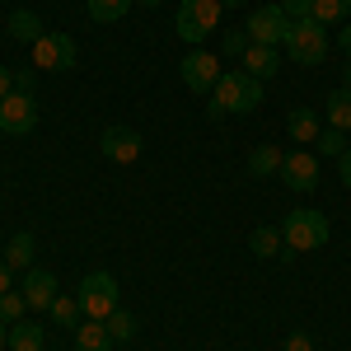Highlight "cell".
Listing matches in <instances>:
<instances>
[{"mask_svg": "<svg viewBox=\"0 0 351 351\" xmlns=\"http://www.w3.org/2000/svg\"><path fill=\"white\" fill-rule=\"evenodd\" d=\"M99 150H104V160L112 164H136L141 160V136L132 127H108V132L99 136Z\"/></svg>", "mask_w": 351, "mask_h": 351, "instance_id": "8fae6325", "label": "cell"}, {"mask_svg": "<svg viewBox=\"0 0 351 351\" xmlns=\"http://www.w3.org/2000/svg\"><path fill=\"white\" fill-rule=\"evenodd\" d=\"M33 80H38V75H33V66L14 71V89H19V94H33Z\"/></svg>", "mask_w": 351, "mask_h": 351, "instance_id": "f546056e", "label": "cell"}, {"mask_svg": "<svg viewBox=\"0 0 351 351\" xmlns=\"http://www.w3.org/2000/svg\"><path fill=\"white\" fill-rule=\"evenodd\" d=\"M337 169H342V183H347V188H351V145H347V150H342V155H337Z\"/></svg>", "mask_w": 351, "mask_h": 351, "instance_id": "d6a6232c", "label": "cell"}, {"mask_svg": "<svg viewBox=\"0 0 351 351\" xmlns=\"http://www.w3.org/2000/svg\"><path fill=\"white\" fill-rule=\"evenodd\" d=\"M132 5H136V0H84V10H89L94 24H117Z\"/></svg>", "mask_w": 351, "mask_h": 351, "instance_id": "7402d4cb", "label": "cell"}, {"mask_svg": "<svg viewBox=\"0 0 351 351\" xmlns=\"http://www.w3.org/2000/svg\"><path fill=\"white\" fill-rule=\"evenodd\" d=\"M337 47H342V52H347V61H351V24L337 28Z\"/></svg>", "mask_w": 351, "mask_h": 351, "instance_id": "e575fe53", "label": "cell"}, {"mask_svg": "<svg viewBox=\"0 0 351 351\" xmlns=\"http://www.w3.org/2000/svg\"><path fill=\"white\" fill-rule=\"evenodd\" d=\"M52 324H56V328H80V324H84L80 300H75V295H56V300H52Z\"/></svg>", "mask_w": 351, "mask_h": 351, "instance_id": "cb8c5ba5", "label": "cell"}, {"mask_svg": "<svg viewBox=\"0 0 351 351\" xmlns=\"http://www.w3.org/2000/svg\"><path fill=\"white\" fill-rule=\"evenodd\" d=\"M173 28H178L183 43L202 47V43L220 28V0H183L178 14H173Z\"/></svg>", "mask_w": 351, "mask_h": 351, "instance_id": "277c9868", "label": "cell"}, {"mask_svg": "<svg viewBox=\"0 0 351 351\" xmlns=\"http://www.w3.org/2000/svg\"><path fill=\"white\" fill-rule=\"evenodd\" d=\"M24 300H28V309H52V300H56V276L47 267H28L24 276Z\"/></svg>", "mask_w": 351, "mask_h": 351, "instance_id": "7c38bea8", "label": "cell"}, {"mask_svg": "<svg viewBox=\"0 0 351 351\" xmlns=\"http://www.w3.org/2000/svg\"><path fill=\"white\" fill-rule=\"evenodd\" d=\"M309 19H319L324 28L351 24V0H314V14H309Z\"/></svg>", "mask_w": 351, "mask_h": 351, "instance_id": "44dd1931", "label": "cell"}, {"mask_svg": "<svg viewBox=\"0 0 351 351\" xmlns=\"http://www.w3.org/2000/svg\"><path fill=\"white\" fill-rule=\"evenodd\" d=\"M10 89H14V71H10V66H0V99H5Z\"/></svg>", "mask_w": 351, "mask_h": 351, "instance_id": "836d02e7", "label": "cell"}, {"mask_svg": "<svg viewBox=\"0 0 351 351\" xmlns=\"http://www.w3.org/2000/svg\"><path fill=\"white\" fill-rule=\"evenodd\" d=\"M281 10H286V19H309L314 14V0H281Z\"/></svg>", "mask_w": 351, "mask_h": 351, "instance_id": "f1b7e54d", "label": "cell"}, {"mask_svg": "<svg viewBox=\"0 0 351 351\" xmlns=\"http://www.w3.org/2000/svg\"><path fill=\"white\" fill-rule=\"evenodd\" d=\"M5 263L10 267H33V234L28 230H19V234H10V248H5Z\"/></svg>", "mask_w": 351, "mask_h": 351, "instance_id": "603a6c76", "label": "cell"}, {"mask_svg": "<svg viewBox=\"0 0 351 351\" xmlns=\"http://www.w3.org/2000/svg\"><path fill=\"white\" fill-rule=\"evenodd\" d=\"M328 28L319 19H291V33H286V52L295 66H324L328 61Z\"/></svg>", "mask_w": 351, "mask_h": 351, "instance_id": "3957f363", "label": "cell"}, {"mask_svg": "<svg viewBox=\"0 0 351 351\" xmlns=\"http://www.w3.org/2000/svg\"><path fill=\"white\" fill-rule=\"evenodd\" d=\"M239 5H248V0H220V10H239Z\"/></svg>", "mask_w": 351, "mask_h": 351, "instance_id": "74e56055", "label": "cell"}, {"mask_svg": "<svg viewBox=\"0 0 351 351\" xmlns=\"http://www.w3.org/2000/svg\"><path fill=\"white\" fill-rule=\"evenodd\" d=\"M314 150H319V155H332V160H337V155L347 150V132H337V127H324V132H319V141H314Z\"/></svg>", "mask_w": 351, "mask_h": 351, "instance_id": "484cf974", "label": "cell"}, {"mask_svg": "<svg viewBox=\"0 0 351 351\" xmlns=\"http://www.w3.org/2000/svg\"><path fill=\"white\" fill-rule=\"evenodd\" d=\"M281 234H286V248H291V258H295V253H314V248H324L332 230H328L324 211L300 206V211H291V216L281 220Z\"/></svg>", "mask_w": 351, "mask_h": 351, "instance_id": "7a4b0ae2", "label": "cell"}, {"mask_svg": "<svg viewBox=\"0 0 351 351\" xmlns=\"http://www.w3.org/2000/svg\"><path fill=\"white\" fill-rule=\"evenodd\" d=\"M75 300H80L84 319L108 324L112 309H117V281H112V271H89V276L80 281V291H75Z\"/></svg>", "mask_w": 351, "mask_h": 351, "instance_id": "5b68a950", "label": "cell"}, {"mask_svg": "<svg viewBox=\"0 0 351 351\" xmlns=\"http://www.w3.org/2000/svg\"><path fill=\"white\" fill-rule=\"evenodd\" d=\"M342 89H351V61L342 66Z\"/></svg>", "mask_w": 351, "mask_h": 351, "instance_id": "8d00e7d4", "label": "cell"}, {"mask_svg": "<svg viewBox=\"0 0 351 351\" xmlns=\"http://www.w3.org/2000/svg\"><path fill=\"white\" fill-rule=\"evenodd\" d=\"M281 164H286V150L258 145V150L248 155V173H253V178H271V173H281Z\"/></svg>", "mask_w": 351, "mask_h": 351, "instance_id": "ac0fdd59", "label": "cell"}, {"mask_svg": "<svg viewBox=\"0 0 351 351\" xmlns=\"http://www.w3.org/2000/svg\"><path fill=\"white\" fill-rule=\"evenodd\" d=\"M248 248H253L258 258H286V263H291V248H286L281 225H258V230L248 234Z\"/></svg>", "mask_w": 351, "mask_h": 351, "instance_id": "5bb4252c", "label": "cell"}, {"mask_svg": "<svg viewBox=\"0 0 351 351\" xmlns=\"http://www.w3.org/2000/svg\"><path fill=\"white\" fill-rule=\"evenodd\" d=\"M281 183L291 192H314L319 188V155L314 150H291L281 164Z\"/></svg>", "mask_w": 351, "mask_h": 351, "instance_id": "30bf717a", "label": "cell"}, {"mask_svg": "<svg viewBox=\"0 0 351 351\" xmlns=\"http://www.w3.org/2000/svg\"><path fill=\"white\" fill-rule=\"evenodd\" d=\"M33 127H38V99L10 89V94L0 99V132L5 136H28Z\"/></svg>", "mask_w": 351, "mask_h": 351, "instance_id": "ba28073f", "label": "cell"}, {"mask_svg": "<svg viewBox=\"0 0 351 351\" xmlns=\"http://www.w3.org/2000/svg\"><path fill=\"white\" fill-rule=\"evenodd\" d=\"M286 351H314V337L309 332H291L286 337Z\"/></svg>", "mask_w": 351, "mask_h": 351, "instance_id": "4dcf8cb0", "label": "cell"}, {"mask_svg": "<svg viewBox=\"0 0 351 351\" xmlns=\"http://www.w3.org/2000/svg\"><path fill=\"white\" fill-rule=\"evenodd\" d=\"M108 332H112V342H132V337H136V314H127V309H112Z\"/></svg>", "mask_w": 351, "mask_h": 351, "instance_id": "4316f807", "label": "cell"}, {"mask_svg": "<svg viewBox=\"0 0 351 351\" xmlns=\"http://www.w3.org/2000/svg\"><path fill=\"white\" fill-rule=\"evenodd\" d=\"M24 309H28L24 291H5V295H0V324H19Z\"/></svg>", "mask_w": 351, "mask_h": 351, "instance_id": "d4e9b609", "label": "cell"}, {"mask_svg": "<svg viewBox=\"0 0 351 351\" xmlns=\"http://www.w3.org/2000/svg\"><path fill=\"white\" fill-rule=\"evenodd\" d=\"M248 38L253 43H263V47H286V33H291V19H286V10L281 5H258L253 14H248Z\"/></svg>", "mask_w": 351, "mask_h": 351, "instance_id": "52a82bcc", "label": "cell"}, {"mask_svg": "<svg viewBox=\"0 0 351 351\" xmlns=\"http://www.w3.org/2000/svg\"><path fill=\"white\" fill-rule=\"evenodd\" d=\"M248 47H253L248 28H225V43H220V52H225V56H243Z\"/></svg>", "mask_w": 351, "mask_h": 351, "instance_id": "83f0119b", "label": "cell"}, {"mask_svg": "<svg viewBox=\"0 0 351 351\" xmlns=\"http://www.w3.org/2000/svg\"><path fill=\"white\" fill-rule=\"evenodd\" d=\"M33 66L38 71H71L75 66V43L66 33H43L33 43Z\"/></svg>", "mask_w": 351, "mask_h": 351, "instance_id": "9c48e42d", "label": "cell"}, {"mask_svg": "<svg viewBox=\"0 0 351 351\" xmlns=\"http://www.w3.org/2000/svg\"><path fill=\"white\" fill-rule=\"evenodd\" d=\"M178 75H183V84H188L192 94H211L216 89V80L225 75L220 71V56L206 52V47H192L183 61H178Z\"/></svg>", "mask_w": 351, "mask_h": 351, "instance_id": "8992f818", "label": "cell"}, {"mask_svg": "<svg viewBox=\"0 0 351 351\" xmlns=\"http://www.w3.org/2000/svg\"><path fill=\"white\" fill-rule=\"evenodd\" d=\"M239 61H243L239 71H243V75H253V80H271V75L281 71V52H276V47H263V43H253Z\"/></svg>", "mask_w": 351, "mask_h": 351, "instance_id": "4fadbf2b", "label": "cell"}, {"mask_svg": "<svg viewBox=\"0 0 351 351\" xmlns=\"http://www.w3.org/2000/svg\"><path fill=\"white\" fill-rule=\"evenodd\" d=\"M43 342H47V332L38 324H28V319L10 324V351H43Z\"/></svg>", "mask_w": 351, "mask_h": 351, "instance_id": "d6986e66", "label": "cell"}, {"mask_svg": "<svg viewBox=\"0 0 351 351\" xmlns=\"http://www.w3.org/2000/svg\"><path fill=\"white\" fill-rule=\"evenodd\" d=\"M263 104V80H253V75H243V71H225L216 80V89H211V104H206V112L211 117H225V112H253Z\"/></svg>", "mask_w": 351, "mask_h": 351, "instance_id": "6da1fadb", "label": "cell"}, {"mask_svg": "<svg viewBox=\"0 0 351 351\" xmlns=\"http://www.w3.org/2000/svg\"><path fill=\"white\" fill-rule=\"evenodd\" d=\"M141 5H160V0H141Z\"/></svg>", "mask_w": 351, "mask_h": 351, "instance_id": "f35d334b", "label": "cell"}, {"mask_svg": "<svg viewBox=\"0 0 351 351\" xmlns=\"http://www.w3.org/2000/svg\"><path fill=\"white\" fill-rule=\"evenodd\" d=\"M10 347V324H0V351Z\"/></svg>", "mask_w": 351, "mask_h": 351, "instance_id": "d590c367", "label": "cell"}, {"mask_svg": "<svg viewBox=\"0 0 351 351\" xmlns=\"http://www.w3.org/2000/svg\"><path fill=\"white\" fill-rule=\"evenodd\" d=\"M324 117L328 127H337V132H351V89H332L324 99Z\"/></svg>", "mask_w": 351, "mask_h": 351, "instance_id": "2e32d148", "label": "cell"}, {"mask_svg": "<svg viewBox=\"0 0 351 351\" xmlns=\"http://www.w3.org/2000/svg\"><path fill=\"white\" fill-rule=\"evenodd\" d=\"M286 127H291V136L295 141H319V132H324V117L314 108H295L291 117H286Z\"/></svg>", "mask_w": 351, "mask_h": 351, "instance_id": "ffe728a7", "label": "cell"}, {"mask_svg": "<svg viewBox=\"0 0 351 351\" xmlns=\"http://www.w3.org/2000/svg\"><path fill=\"white\" fill-rule=\"evenodd\" d=\"M5 291H14V267L0 258V295H5Z\"/></svg>", "mask_w": 351, "mask_h": 351, "instance_id": "1f68e13d", "label": "cell"}, {"mask_svg": "<svg viewBox=\"0 0 351 351\" xmlns=\"http://www.w3.org/2000/svg\"><path fill=\"white\" fill-rule=\"evenodd\" d=\"M75 351H112V332L108 324H99V319H84L75 328Z\"/></svg>", "mask_w": 351, "mask_h": 351, "instance_id": "9a60e30c", "label": "cell"}, {"mask_svg": "<svg viewBox=\"0 0 351 351\" xmlns=\"http://www.w3.org/2000/svg\"><path fill=\"white\" fill-rule=\"evenodd\" d=\"M43 33H47V28H43V19H38L33 10H14V14H10V38H14V43H28V47H33Z\"/></svg>", "mask_w": 351, "mask_h": 351, "instance_id": "e0dca14e", "label": "cell"}]
</instances>
